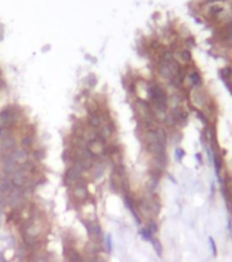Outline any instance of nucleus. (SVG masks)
Here are the masks:
<instances>
[{"instance_id":"nucleus-24","label":"nucleus","mask_w":232,"mask_h":262,"mask_svg":"<svg viewBox=\"0 0 232 262\" xmlns=\"http://www.w3.org/2000/svg\"><path fill=\"white\" fill-rule=\"evenodd\" d=\"M0 262H6V259H4V258H1V259H0Z\"/></svg>"},{"instance_id":"nucleus-12","label":"nucleus","mask_w":232,"mask_h":262,"mask_svg":"<svg viewBox=\"0 0 232 262\" xmlns=\"http://www.w3.org/2000/svg\"><path fill=\"white\" fill-rule=\"evenodd\" d=\"M1 146H3V149L4 150H14L16 147V141L12 137H10L8 135L7 138H4V139H1Z\"/></svg>"},{"instance_id":"nucleus-15","label":"nucleus","mask_w":232,"mask_h":262,"mask_svg":"<svg viewBox=\"0 0 232 262\" xmlns=\"http://www.w3.org/2000/svg\"><path fill=\"white\" fill-rule=\"evenodd\" d=\"M145 227L153 235H156L158 232V224H157V221H156V218H149V220H146V225Z\"/></svg>"},{"instance_id":"nucleus-18","label":"nucleus","mask_w":232,"mask_h":262,"mask_svg":"<svg viewBox=\"0 0 232 262\" xmlns=\"http://www.w3.org/2000/svg\"><path fill=\"white\" fill-rule=\"evenodd\" d=\"M86 84H87V86L90 87V89H93V87L97 85V76H96L94 74H87V76H86Z\"/></svg>"},{"instance_id":"nucleus-14","label":"nucleus","mask_w":232,"mask_h":262,"mask_svg":"<svg viewBox=\"0 0 232 262\" xmlns=\"http://www.w3.org/2000/svg\"><path fill=\"white\" fill-rule=\"evenodd\" d=\"M32 156H33V160H34V161H43V160L45 159V156H47V152H45L44 147H38V149L33 150Z\"/></svg>"},{"instance_id":"nucleus-3","label":"nucleus","mask_w":232,"mask_h":262,"mask_svg":"<svg viewBox=\"0 0 232 262\" xmlns=\"http://www.w3.org/2000/svg\"><path fill=\"white\" fill-rule=\"evenodd\" d=\"M186 74H187L190 82H191L193 89H202V87H204V78H202V74L199 72V70H198L197 67H194L193 64H191V66H187Z\"/></svg>"},{"instance_id":"nucleus-11","label":"nucleus","mask_w":232,"mask_h":262,"mask_svg":"<svg viewBox=\"0 0 232 262\" xmlns=\"http://www.w3.org/2000/svg\"><path fill=\"white\" fill-rule=\"evenodd\" d=\"M87 124H89V127L96 128V130L101 126L102 120H101V116H100L99 112H97V113H92V115H89V118H87Z\"/></svg>"},{"instance_id":"nucleus-6","label":"nucleus","mask_w":232,"mask_h":262,"mask_svg":"<svg viewBox=\"0 0 232 262\" xmlns=\"http://www.w3.org/2000/svg\"><path fill=\"white\" fill-rule=\"evenodd\" d=\"M157 74H158V76H160L162 81H165V82H168L171 78H173L172 71H171V68L168 67V64L162 63V62H157Z\"/></svg>"},{"instance_id":"nucleus-9","label":"nucleus","mask_w":232,"mask_h":262,"mask_svg":"<svg viewBox=\"0 0 232 262\" xmlns=\"http://www.w3.org/2000/svg\"><path fill=\"white\" fill-rule=\"evenodd\" d=\"M64 255L67 257V261L68 262H82V259H83L78 251L75 250V249H71V247H68V246L64 247Z\"/></svg>"},{"instance_id":"nucleus-22","label":"nucleus","mask_w":232,"mask_h":262,"mask_svg":"<svg viewBox=\"0 0 232 262\" xmlns=\"http://www.w3.org/2000/svg\"><path fill=\"white\" fill-rule=\"evenodd\" d=\"M105 246H106V251L111 253L112 251V238H111V235H106L105 236Z\"/></svg>"},{"instance_id":"nucleus-5","label":"nucleus","mask_w":232,"mask_h":262,"mask_svg":"<svg viewBox=\"0 0 232 262\" xmlns=\"http://www.w3.org/2000/svg\"><path fill=\"white\" fill-rule=\"evenodd\" d=\"M145 147H146V152H148L152 157H153V156H160V154L167 153V146L165 145H162V143H160V142L148 143V145H145Z\"/></svg>"},{"instance_id":"nucleus-19","label":"nucleus","mask_w":232,"mask_h":262,"mask_svg":"<svg viewBox=\"0 0 232 262\" xmlns=\"http://www.w3.org/2000/svg\"><path fill=\"white\" fill-rule=\"evenodd\" d=\"M152 244H153V247H154V250H156V253H157L158 255H161V253H162V247H161V243L158 242L157 239L156 238H153V240H152Z\"/></svg>"},{"instance_id":"nucleus-8","label":"nucleus","mask_w":232,"mask_h":262,"mask_svg":"<svg viewBox=\"0 0 232 262\" xmlns=\"http://www.w3.org/2000/svg\"><path fill=\"white\" fill-rule=\"evenodd\" d=\"M179 53H180V57H182V60H183L184 67L193 64V52H191L190 48H186V47L179 48Z\"/></svg>"},{"instance_id":"nucleus-23","label":"nucleus","mask_w":232,"mask_h":262,"mask_svg":"<svg viewBox=\"0 0 232 262\" xmlns=\"http://www.w3.org/2000/svg\"><path fill=\"white\" fill-rule=\"evenodd\" d=\"M204 4H213V3H227L228 0H201Z\"/></svg>"},{"instance_id":"nucleus-20","label":"nucleus","mask_w":232,"mask_h":262,"mask_svg":"<svg viewBox=\"0 0 232 262\" xmlns=\"http://www.w3.org/2000/svg\"><path fill=\"white\" fill-rule=\"evenodd\" d=\"M175 157H176L177 161H182L183 157H184V150H183L182 147H176V150H175Z\"/></svg>"},{"instance_id":"nucleus-2","label":"nucleus","mask_w":232,"mask_h":262,"mask_svg":"<svg viewBox=\"0 0 232 262\" xmlns=\"http://www.w3.org/2000/svg\"><path fill=\"white\" fill-rule=\"evenodd\" d=\"M83 173L75 167L74 164L68 165V168L64 172V184L68 187H74L79 180H82Z\"/></svg>"},{"instance_id":"nucleus-17","label":"nucleus","mask_w":232,"mask_h":262,"mask_svg":"<svg viewBox=\"0 0 232 262\" xmlns=\"http://www.w3.org/2000/svg\"><path fill=\"white\" fill-rule=\"evenodd\" d=\"M221 38V42L223 45L227 48H232V33H228V34H225V36L220 37Z\"/></svg>"},{"instance_id":"nucleus-1","label":"nucleus","mask_w":232,"mask_h":262,"mask_svg":"<svg viewBox=\"0 0 232 262\" xmlns=\"http://www.w3.org/2000/svg\"><path fill=\"white\" fill-rule=\"evenodd\" d=\"M189 97H190V103L193 105V109H199V111L204 109L205 105H206L208 101L210 100L209 93L205 90V87L189 90Z\"/></svg>"},{"instance_id":"nucleus-7","label":"nucleus","mask_w":232,"mask_h":262,"mask_svg":"<svg viewBox=\"0 0 232 262\" xmlns=\"http://www.w3.org/2000/svg\"><path fill=\"white\" fill-rule=\"evenodd\" d=\"M11 156L18 164H23L29 160V152L23 147H15L14 150H11Z\"/></svg>"},{"instance_id":"nucleus-4","label":"nucleus","mask_w":232,"mask_h":262,"mask_svg":"<svg viewBox=\"0 0 232 262\" xmlns=\"http://www.w3.org/2000/svg\"><path fill=\"white\" fill-rule=\"evenodd\" d=\"M168 111H176L183 108V96L180 91H171L168 93Z\"/></svg>"},{"instance_id":"nucleus-21","label":"nucleus","mask_w":232,"mask_h":262,"mask_svg":"<svg viewBox=\"0 0 232 262\" xmlns=\"http://www.w3.org/2000/svg\"><path fill=\"white\" fill-rule=\"evenodd\" d=\"M209 244H210V250H212V254L213 257L217 255V246H216V242L213 238H209Z\"/></svg>"},{"instance_id":"nucleus-10","label":"nucleus","mask_w":232,"mask_h":262,"mask_svg":"<svg viewBox=\"0 0 232 262\" xmlns=\"http://www.w3.org/2000/svg\"><path fill=\"white\" fill-rule=\"evenodd\" d=\"M161 126H164L167 130H173V128H176L179 124H177L176 118H175V116H173L172 113L168 111V112H167V115H165V118H164V120H162Z\"/></svg>"},{"instance_id":"nucleus-13","label":"nucleus","mask_w":232,"mask_h":262,"mask_svg":"<svg viewBox=\"0 0 232 262\" xmlns=\"http://www.w3.org/2000/svg\"><path fill=\"white\" fill-rule=\"evenodd\" d=\"M33 143H34V137L33 135H25L23 138L21 139V146L26 149V150L33 147Z\"/></svg>"},{"instance_id":"nucleus-16","label":"nucleus","mask_w":232,"mask_h":262,"mask_svg":"<svg viewBox=\"0 0 232 262\" xmlns=\"http://www.w3.org/2000/svg\"><path fill=\"white\" fill-rule=\"evenodd\" d=\"M139 234H141V236H142V239L143 240H146V242H152L153 240V238H154V235L150 232L146 227H142L141 229H139Z\"/></svg>"}]
</instances>
